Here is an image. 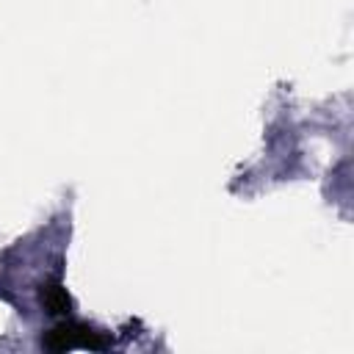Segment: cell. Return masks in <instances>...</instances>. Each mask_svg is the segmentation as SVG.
Listing matches in <instances>:
<instances>
[{
	"label": "cell",
	"mask_w": 354,
	"mask_h": 354,
	"mask_svg": "<svg viewBox=\"0 0 354 354\" xmlns=\"http://www.w3.org/2000/svg\"><path fill=\"white\" fill-rule=\"evenodd\" d=\"M44 346L50 351H66V348H94V351H102V348L111 346V340L102 332H97V329L86 326V324H61V326H55L44 337Z\"/></svg>",
	"instance_id": "cell-1"
},
{
	"label": "cell",
	"mask_w": 354,
	"mask_h": 354,
	"mask_svg": "<svg viewBox=\"0 0 354 354\" xmlns=\"http://www.w3.org/2000/svg\"><path fill=\"white\" fill-rule=\"evenodd\" d=\"M41 304H44L47 313L61 315V313H69L72 299H69L66 288H61L58 282H44V285H41Z\"/></svg>",
	"instance_id": "cell-2"
}]
</instances>
